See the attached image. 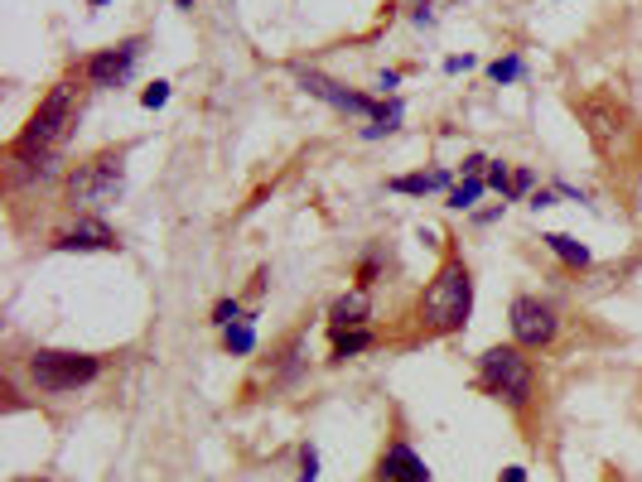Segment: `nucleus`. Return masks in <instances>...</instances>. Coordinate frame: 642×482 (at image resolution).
Wrapping results in <instances>:
<instances>
[{"mask_svg":"<svg viewBox=\"0 0 642 482\" xmlns=\"http://www.w3.org/2000/svg\"><path fill=\"white\" fill-rule=\"evenodd\" d=\"M531 184H536V174H531V169H517V174H512V188H507V193H512V198H522V193H527Z\"/></svg>","mask_w":642,"mask_h":482,"instance_id":"23","label":"nucleus"},{"mask_svg":"<svg viewBox=\"0 0 642 482\" xmlns=\"http://www.w3.org/2000/svg\"><path fill=\"white\" fill-rule=\"evenodd\" d=\"M387 188L425 198V193H435V188H449V169H430V174H406V179H391Z\"/></svg>","mask_w":642,"mask_h":482,"instance_id":"13","label":"nucleus"},{"mask_svg":"<svg viewBox=\"0 0 642 482\" xmlns=\"http://www.w3.org/2000/svg\"><path fill=\"white\" fill-rule=\"evenodd\" d=\"M223 343H227V352H237V357H247V352L256 348V333H252V323H232V328H223Z\"/></svg>","mask_w":642,"mask_h":482,"instance_id":"16","label":"nucleus"},{"mask_svg":"<svg viewBox=\"0 0 642 482\" xmlns=\"http://www.w3.org/2000/svg\"><path fill=\"white\" fill-rule=\"evenodd\" d=\"M63 193H68V203L83 217L107 213L116 198L126 193V155H121V150H102V155H92V160L73 164L68 179H63Z\"/></svg>","mask_w":642,"mask_h":482,"instance_id":"2","label":"nucleus"},{"mask_svg":"<svg viewBox=\"0 0 642 482\" xmlns=\"http://www.w3.org/2000/svg\"><path fill=\"white\" fill-rule=\"evenodd\" d=\"M140 54V39H126V44H116V49H102V54L87 58L83 78L92 82V87H116V82L131 78V63H136Z\"/></svg>","mask_w":642,"mask_h":482,"instance_id":"8","label":"nucleus"},{"mask_svg":"<svg viewBox=\"0 0 642 482\" xmlns=\"http://www.w3.org/2000/svg\"><path fill=\"white\" fill-rule=\"evenodd\" d=\"M29 376H34L39 391L63 396V391H78L87 381H97L102 376V357H92V352H34L29 357Z\"/></svg>","mask_w":642,"mask_h":482,"instance_id":"6","label":"nucleus"},{"mask_svg":"<svg viewBox=\"0 0 642 482\" xmlns=\"http://www.w3.org/2000/svg\"><path fill=\"white\" fill-rule=\"evenodd\" d=\"M83 116V87L78 82H54L49 97L39 102V111L29 116V126L20 131L15 150H34V155H58L68 145V135Z\"/></svg>","mask_w":642,"mask_h":482,"instance_id":"1","label":"nucleus"},{"mask_svg":"<svg viewBox=\"0 0 642 482\" xmlns=\"http://www.w3.org/2000/svg\"><path fill=\"white\" fill-rule=\"evenodd\" d=\"M329 319H334V328H363V323L372 319V299H367L363 285L348 290V295H338L334 309H329Z\"/></svg>","mask_w":642,"mask_h":482,"instance_id":"12","label":"nucleus"},{"mask_svg":"<svg viewBox=\"0 0 642 482\" xmlns=\"http://www.w3.org/2000/svg\"><path fill=\"white\" fill-rule=\"evenodd\" d=\"M556 333H560V319L551 304H541V299H531V295L512 299V338H517V348L541 352L556 343Z\"/></svg>","mask_w":642,"mask_h":482,"instance_id":"7","label":"nucleus"},{"mask_svg":"<svg viewBox=\"0 0 642 482\" xmlns=\"http://www.w3.org/2000/svg\"><path fill=\"white\" fill-rule=\"evenodd\" d=\"M54 246L58 251H116L121 241H116V232L102 222V217H78V227L58 232Z\"/></svg>","mask_w":642,"mask_h":482,"instance_id":"10","label":"nucleus"},{"mask_svg":"<svg viewBox=\"0 0 642 482\" xmlns=\"http://www.w3.org/2000/svg\"><path fill=\"white\" fill-rule=\"evenodd\" d=\"M469 309H474V275H469L464 261H449V266H440V275L425 285L416 314L430 333H459V328L469 323Z\"/></svg>","mask_w":642,"mask_h":482,"instance_id":"3","label":"nucleus"},{"mask_svg":"<svg viewBox=\"0 0 642 482\" xmlns=\"http://www.w3.org/2000/svg\"><path fill=\"white\" fill-rule=\"evenodd\" d=\"M87 5H107V0H87Z\"/></svg>","mask_w":642,"mask_h":482,"instance_id":"27","label":"nucleus"},{"mask_svg":"<svg viewBox=\"0 0 642 482\" xmlns=\"http://www.w3.org/2000/svg\"><path fill=\"white\" fill-rule=\"evenodd\" d=\"M169 102V82H155V87H145V92H140V107H165Z\"/></svg>","mask_w":642,"mask_h":482,"instance_id":"21","label":"nucleus"},{"mask_svg":"<svg viewBox=\"0 0 642 482\" xmlns=\"http://www.w3.org/2000/svg\"><path fill=\"white\" fill-rule=\"evenodd\" d=\"M483 188H488V179H464L459 188H449V208H459V213H464V208H474Z\"/></svg>","mask_w":642,"mask_h":482,"instance_id":"17","label":"nucleus"},{"mask_svg":"<svg viewBox=\"0 0 642 482\" xmlns=\"http://www.w3.org/2000/svg\"><path fill=\"white\" fill-rule=\"evenodd\" d=\"M213 323H218V328H232V323H242V304H237V299H223V304L213 309Z\"/></svg>","mask_w":642,"mask_h":482,"instance_id":"20","label":"nucleus"},{"mask_svg":"<svg viewBox=\"0 0 642 482\" xmlns=\"http://www.w3.org/2000/svg\"><path fill=\"white\" fill-rule=\"evenodd\" d=\"M367 348H372V333H367V328H353V333H348V328H334L338 362H348V357H358V352H367Z\"/></svg>","mask_w":642,"mask_h":482,"instance_id":"15","label":"nucleus"},{"mask_svg":"<svg viewBox=\"0 0 642 482\" xmlns=\"http://www.w3.org/2000/svg\"><path fill=\"white\" fill-rule=\"evenodd\" d=\"M546 246L556 251L565 266H575V270H585V266H589V246H580V241L565 237V232H551V237H546Z\"/></svg>","mask_w":642,"mask_h":482,"instance_id":"14","label":"nucleus"},{"mask_svg":"<svg viewBox=\"0 0 642 482\" xmlns=\"http://www.w3.org/2000/svg\"><path fill=\"white\" fill-rule=\"evenodd\" d=\"M478 386L488 391V396H498L507 405H522L531 401V391H536V372H531V362L522 357L517 343H498V348H488L478 357Z\"/></svg>","mask_w":642,"mask_h":482,"instance_id":"4","label":"nucleus"},{"mask_svg":"<svg viewBox=\"0 0 642 482\" xmlns=\"http://www.w3.org/2000/svg\"><path fill=\"white\" fill-rule=\"evenodd\" d=\"M179 5H194V0H179Z\"/></svg>","mask_w":642,"mask_h":482,"instance_id":"28","label":"nucleus"},{"mask_svg":"<svg viewBox=\"0 0 642 482\" xmlns=\"http://www.w3.org/2000/svg\"><path fill=\"white\" fill-rule=\"evenodd\" d=\"M575 111H580L589 140H594V150H599L604 160H614L618 150H623V140L633 135V111L623 107V102H614V97H604V92L575 97Z\"/></svg>","mask_w":642,"mask_h":482,"instance_id":"5","label":"nucleus"},{"mask_svg":"<svg viewBox=\"0 0 642 482\" xmlns=\"http://www.w3.org/2000/svg\"><path fill=\"white\" fill-rule=\"evenodd\" d=\"M551 203H556L551 188H536V193H531V208H551Z\"/></svg>","mask_w":642,"mask_h":482,"instance_id":"24","label":"nucleus"},{"mask_svg":"<svg viewBox=\"0 0 642 482\" xmlns=\"http://www.w3.org/2000/svg\"><path fill=\"white\" fill-rule=\"evenodd\" d=\"M483 179H488V188H498V193H507V188H512V169H507L503 160H498V164L488 160V169H483Z\"/></svg>","mask_w":642,"mask_h":482,"instance_id":"19","label":"nucleus"},{"mask_svg":"<svg viewBox=\"0 0 642 482\" xmlns=\"http://www.w3.org/2000/svg\"><path fill=\"white\" fill-rule=\"evenodd\" d=\"M377 482H430V468L411 444H391L377 463Z\"/></svg>","mask_w":642,"mask_h":482,"instance_id":"11","label":"nucleus"},{"mask_svg":"<svg viewBox=\"0 0 642 482\" xmlns=\"http://www.w3.org/2000/svg\"><path fill=\"white\" fill-rule=\"evenodd\" d=\"M517 73H522V58H517V54L498 58V63L488 68V78H493V82H512V78H517Z\"/></svg>","mask_w":642,"mask_h":482,"instance_id":"18","label":"nucleus"},{"mask_svg":"<svg viewBox=\"0 0 642 482\" xmlns=\"http://www.w3.org/2000/svg\"><path fill=\"white\" fill-rule=\"evenodd\" d=\"M300 87H305L309 97H319V102H329L338 111H353V116H382V107L363 97V92H348V87H338L334 78H324V73H300Z\"/></svg>","mask_w":642,"mask_h":482,"instance_id":"9","label":"nucleus"},{"mask_svg":"<svg viewBox=\"0 0 642 482\" xmlns=\"http://www.w3.org/2000/svg\"><path fill=\"white\" fill-rule=\"evenodd\" d=\"M503 482H527V468H503Z\"/></svg>","mask_w":642,"mask_h":482,"instance_id":"26","label":"nucleus"},{"mask_svg":"<svg viewBox=\"0 0 642 482\" xmlns=\"http://www.w3.org/2000/svg\"><path fill=\"white\" fill-rule=\"evenodd\" d=\"M319 478V454H314V449H300V482H314Z\"/></svg>","mask_w":642,"mask_h":482,"instance_id":"22","label":"nucleus"},{"mask_svg":"<svg viewBox=\"0 0 642 482\" xmlns=\"http://www.w3.org/2000/svg\"><path fill=\"white\" fill-rule=\"evenodd\" d=\"M445 68H449V73H464V68H474V58H469V54H464V58H449Z\"/></svg>","mask_w":642,"mask_h":482,"instance_id":"25","label":"nucleus"}]
</instances>
